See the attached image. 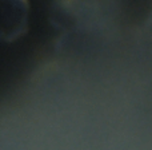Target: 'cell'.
Masks as SVG:
<instances>
[{"instance_id": "cell-1", "label": "cell", "mask_w": 152, "mask_h": 150, "mask_svg": "<svg viewBox=\"0 0 152 150\" xmlns=\"http://www.w3.org/2000/svg\"><path fill=\"white\" fill-rule=\"evenodd\" d=\"M28 18V0H0V43H12L24 36Z\"/></svg>"}]
</instances>
